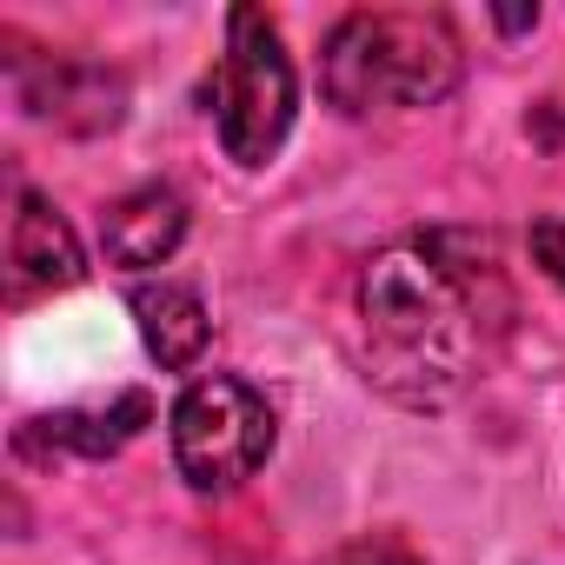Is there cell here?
Returning <instances> with one entry per match:
<instances>
[{"label": "cell", "mask_w": 565, "mask_h": 565, "mask_svg": "<svg viewBox=\"0 0 565 565\" xmlns=\"http://www.w3.org/2000/svg\"><path fill=\"white\" fill-rule=\"evenodd\" d=\"M81 239L74 226L41 200V193H21L14 200V226H8V294L14 300H41V294H67L81 287Z\"/></svg>", "instance_id": "obj_6"}, {"label": "cell", "mask_w": 565, "mask_h": 565, "mask_svg": "<svg viewBox=\"0 0 565 565\" xmlns=\"http://www.w3.org/2000/svg\"><path fill=\"white\" fill-rule=\"evenodd\" d=\"M532 21H539L532 8H519V14H512V8H499V14H492V28H499V34H525Z\"/></svg>", "instance_id": "obj_12"}, {"label": "cell", "mask_w": 565, "mask_h": 565, "mask_svg": "<svg viewBox=\"0 0 565 565\" xmlns=\"http://www.w3.org/2000/svg\"><path fill=\"white\" fill-rule=\"evenodd\" d=\"M300 114V81L287 61V41L266 21V8H233L226 14V61L213 81V127L233 167H266L294 134Z\"/></svg>", "instance_id": "obj_3"}, {"label": "cell", "mask_w": 565, "mask_h": 565, "mask_svg": "<svg viewBox=\"0 0 565 565\" xmlns=\"http://www.w3.org/2000/svg\"><path fill=\"white\" fill-rule=\"evenodd\" d=\"M167 439H173V466L193 492H233L273 452V406L246 380L206 373L173 399Z\"/></svg>", "instance_id": "obj_4"}, {"label": "cell", "mask_w": 565, "mask_h": 565, "mask_svg": "<svg viewBox=\"0 0 565 565\" xmlns=\"http://www.w3.org/2000/svg\"><path fill=\"white\" fill-rule=\"evenodd\" d=\"M14 94L34 120L61 134H107L127 114V81L94 61H28L14 54Z\"/></svg>", "instance_id": "obj_5"}, {"label": "cell", "mask_w": 565, "mask_h": 565, "mask_svg": "<svg viewBox=\"0 0 565 565\" xmlns=\"http://www.w3.org/2000/svg\"><path fill=\"white\" fill-rule=\"evenodd\" d=\"M340 565H426V558L413 545H399V539H360V545H347Z\"/></svg>", "instance_id": "obj_11"}, {"label": "cell", "mask_w": 565, "mask_h": 565, "mask_svg": "<svg viewBox=\"0 0 565 565\" xmlns=\"http://www.w3.org/2000/svg\"><path fill=\"white\" fill-rule=\"evenodd\" d=\"M180 239H186V200L173 186H134L100 213V246L114 266H134V273L167 266Z\"/></svg>", "instance_id": "obj_7"}, {"label": "cell", "mask_w": 565, "mask_h": 565, "mask_svg": "<svg viewBox=\"0 0 565 565\" xmlns=\"http://www.w3.org/2000/svg\"><path fill=\"white\" fill-rule=\"evenodd\" d=\"M459 34L446 14L426 8H366L327 34L320 87L340 114H393V107H439L459 87Z\"/></svg>", "instance_id": "obj_2"}, {"label": "cell", "mask_w": 565, "mask_h": 565, "mask_svg": "<svg viewBox=\"0 0 565 565\" xmlns=\"http://www.w3.org/2000/svg\"><path fill=\"white\" fill-rule=\"evenodd\" d=\"M532 266L552 279V287H565V213H539L532 220Z\"/></svg>", "instance_id": "obj_10"}, {"label": "cell", "mask_w": 565, "mask_h": 565, "mask_svg": "<svg viewBox=\"0 0 565 565\" xmlns=\"http://www.w3.org/2000/svg\"><path fill=\"white\" fill-rule=\"evenodd\" d=\"M353 313H360V366L386 399L433 413L472 380L479 307L426 246L419 253L393 246L366 259Z\"/></svg>", "instance_id": "obj_1"}, {"label": "cell", "mask_w": 565, "mask_h": 565, "mask_svg": "<svg viewBox=\"0 0 565 565\" xmlns=\"http://www.w3.org/2000/svg\"><path fill=\"white\" fill-rule=\"evenodd\" d=\"M153 419V399L147 393H120L114 406H87V413H47V419H28L21 426V452L28 459H54V452H81V459H107L120 452L140 426Z\"/></svg>", "instance_id": "obj_8"}, {"label": "cell", "mask_w": 565, "mask_h": 565, "mask_svg": "<svg viewBox=\"0 0 565 565\" xmlns=\"http://www.w3.org/2000/svg\"><path fill=\"white\" fill-rule=\"evenodd\" d=\"M134 320H140V340L147 353L167 366V373H186L200 353H206V307L193 287H180V279H147V287H134Z\"/></svg>", "instance_id": "obj_9"}]
</instances>
